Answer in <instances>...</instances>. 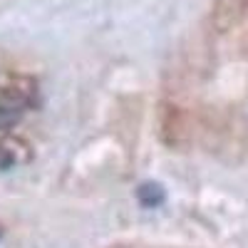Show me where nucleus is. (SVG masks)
I'll list each match as a JSON object with an SVG mask.
<instances>
[{"label": "nucleus", "mask_w": 248, "mask_h": 248, "mask_svg": "<svg viewBox=\"0 0 248 248\" xmlns=\"http://www.w3.org/2000/svg\"><path fill=\"white\" fill-rule=\"evenodd\" d=\"M248 13V0H214L211 8V25L216 30H231L241 17Z\"/></svg>", "instance_id": "nucleus-1"}, {"label": "nucleus", "mask_w": 248, "mask_h": 248, "mask_svg": "<svg viewBox=\"0 0 248 248\" xmlns=\"http://www.w3.org/2000/svg\"><path fill=\"white\" fill-rule=\"evenodd\" d=\"M23 112H25V102L17 94H0V132L15 127Z\"/></svg>", "instance_id": "nucleus-2"}, {"label": "nucleus", "mask_w": 248, "mask_h": 248, "mask_svg": "<svg viewBox=\"0 0 248 248\" xmlns=\"http://www.w3.org/2000/svg\"><path fill=\"white\" fill-rule=\"evenodd\" d=\"M137 201L144 206V209H156V206L164 203V189H161L156 181L141 184L139 189H137Z\"/></svg>", "instance_id": "nucleus-3"}]
</instances>
